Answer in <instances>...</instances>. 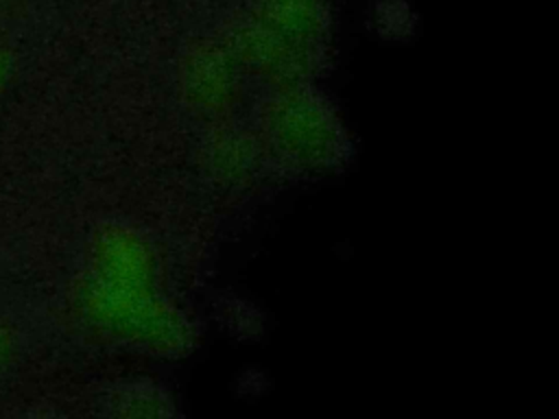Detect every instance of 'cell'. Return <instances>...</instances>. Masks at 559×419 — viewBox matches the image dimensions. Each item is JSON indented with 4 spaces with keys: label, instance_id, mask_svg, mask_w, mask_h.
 Listing matches in <instances>:
<instances>
[{
    "label": "cell",
    "instance_id": "cell-1",
    "mask_svg": "<svg viewBox=\"0 0 559 419\" xmlns=\"http://www.w3.org/2000/svg\"><path fill=\"white\" fill-rule=\"evenodd\" d=\"M13 351V334L11 330L0 321V367L11 358Z\"/></svg>",
    "mask_w": 559,
    "mask_h": 419
},
{
    "label": "cell",
    "instance_id": "cell-2",
    "mask_svg": "<svg viewBox=\"0 0 559 419\" xmlns=\"http://www.w3.org/2000/svg\"><path fill=\"white\" fill-rule=\"evenodd\" d=\"M9 70H11V57L4 50H0V94H2L4 83L9 79Z\"/></svg>",
    "mask_w": 559,
    "mask_h": 419
}]
</instances>
